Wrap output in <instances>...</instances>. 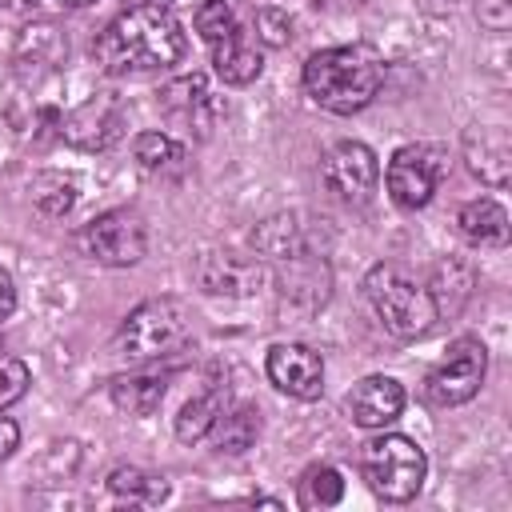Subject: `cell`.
I'll list each match as a JSON object with an SVG mask.
<instances>
[{
    "mask_svg": "<svg viewBox=\"0 0 512 512\" xmlns=\"http://www.w3.org/2000/svg\"><path fill=\"white\" fill-rule=\"evenodd\" d=\"M200 280H204L208 292H252L260 284V268L236 260L232 252H224V256H204Z\"/></svg>",
    "mask_w": 512,
    "mask_h": 512,
    "instance_id": "18",
    "label": "cell"
},
{
    "mask_svg": "<svg viewBox=\"0 0 512 512\" xmlns=\"http://www.w3.org/2000/svg\"><path fill=\"white\" fill-rule=\"evenodd\" d=\"M364 296L376 320L400 340H416L436 324V304L428 288L400 264H376L364 276Z\"/></svg>",
    "mask_w": 512,
    "mask_h": 512,
    "instance_id": "3",
    "label": "cell"
},
{
    "mask_svg": "<svg viewBox=\"0 0 512 512\" xmlns=\"http://www.w3.org/2000/svg\"><path fill=\"white\" fill-rule=\"evenodd\" d=\"M424 472H428L424 448L400 432H384L372 444H364V480L388 504L412 500L424 484Z\"/></svg>",
    "mask_w": 512,
    "mask_h": 512,
    "instance_id": "5",
    "label": "cell"
},
{
    "mask_svg": "<svg viewBox=\"0 0 512 512\" xmlns=\"http://www.w3.org/2000/svg\"><path fill=\"white\" fill-rule=\"evenodd\" d=\"M28 388V364L16 356H0V408L16 404Z\"/></svg>",
    "mask_w": 512,
    "mask_h": 512,
    "instance_id": "27",
    "label": "cell"
},
{
    "mask_svg": "<svg viewBox=\"0 0 512 512\" xmlns=\"http://www.w3.org/2000/svg\"><path fill=\"white\" fill-rule=\"evenodd\" d=\"M484 372H488V352H484V344L472 340V336H460V340H452L448 356L428 372L424 396H428L432 404H440V408L464 404V400H472V396L480 392Z\"/></svg>",
    "mask_w": 512,
    "mask_h": 512,
    "instance_id": "8",
    "label": "cell"
},
{
    "mask_svg": "<svg viewBox=\"0 0 512 512\" xmlns=\"http://www.w3.org/2000/svg\"><path fill=\"white\" fill-rule=\"evenodd\" d=\"M384 80V64L372 48L360 44H340V48H324L316 56H308L304 64V88L308 96L336 116H352L364 104L376 100Z\"/></svg>",
    "mask_w": 512,
    "mask_h": 512,
    "instance_id": "2",
    "label": "cell"
},
{
    "mask_svg": "<svg viewBox=\"0 0 512 512\" xmlns=\"http://www.w3.org/2000/svg\"><path fill=\"white\" fill-rule=\"evenodd\" d=\"M472 284H476V276H472L468 264H460V260H440V264H436V276H432V288H428V296H432V304H436V320H440V316H456V312L468 304Z\"/></svg>",
    "mask_w": 512,
    "mask_h": 512,
    "instance_id": "17",
    "label": "cell"
},
{
    "mask_svg": "<svg viewBox=\"0 0 512 512\" xmlns=\"http://www.w3.org/2000/svg\"><path fill=\"white\" fill-rule=\"evenodd\" d=\"M108 488L112 496L128 500V504H160L168 496V484L160 476H148L144 468H132V464H120L108 472Z\"/></svg>",
    "mask_w": 512,
    "mask_h": 512,
    "instance_id": "20",
    "label": "cell"
},
{
    "mask_svg": "<svg viewBox=\"0 0 512 512\" xmlns=\"http://www.w3.org/2000/svg\"><path fill=\"white\" fill-rule=\"evenodd\" d=\"M196 32L204 44H220L228 40L232 32H240V16H236V4L232 0H204L196 8Z\"/></svg>",
    "mask_w": 512,
    "mask_h": 512,
    "instance_id": "23",
    "label": "cell"
},
{
    "mask_svg": "<svg viewBox=\"0 0 512 512\" xmlns=\"http://www.w3.org/2000/svg\"><path fill=\"white\" fill-rule=\"evenodd\" d=\"M60 4H68V8H88V4H96V0H60Z\"/></svg>",
    "mask_w": 512,
    "mask_h": 512,
    "instance_id": "31",
    "label": "cell"
},
{
    "mask_svg": "<svg viewBox=\"0 0 512 512\" xmlns=\"http://www.w3.org/2000/svg\"><path fill=\"white\" fill-rule=\"evenodd\" d=\"M0 4H8V0H0Z\"/></svg>",
    "mask_w": 512,
    "mask_h": 512,
    "instance_id": "32",
    "label": "cell"
},
{
    "mask_svg": "<svg viewBox=\"0 0 512 512\" xmlns=\"http://www.w3.org/2000/svg\"><path fill=\"white\" fill-rule=\"evenodd\" d=\"M264 368H268V380L296 400H316L324 392V360L308 344H276Z\"/></svg>",
    "mask_w": 512,
    "mask_h": 512,
    "instance_id": "11",
    "label": "cell"
},
{
    "mask_svg": "<svg viewBox=\"0 0 512 512\" xmlns=\"http://www.w3.org/2000/svg\"><path fill=\"white\" fill-rule=\"evenodd\" d=\"M212 68H216V76L224 84H236L240 88V84H252L260 76L264 56H260V48L244 32H232L228 40L212 44Z\"/></svg>",
    "mask_w": 512,
    "mask_h": 512,
    "instance_id": "16",
    "label": "cell"
},
{
    "mask_svg": "<svg viewBox=\"0 0 512 512\" xmlns=\"http://www.w3.org/2000/svg\"><path fill=\"white\" fill-rule=\"evenodd\" d=\"M320 172H324V184L340 200H368L376 180H380L376 152L368 144H360V140H340L336 148H328Z\"/></svg>",
    "mask_w": 512,
    "mask_h": 512,
    "instance_id": "9",
    "label": "cell"
},
{
    "mask_svg": "<svg viewBox=\"0 0 512 512\" xmlns=\"http://www.w3.org/2000/svg\"><path fill=\"white\" fill-rule=\"evenodd\" d=\"M216 432H220V452H244L260 432V416H256V408L220 412L216 416Z\"/></svg>",
    "mask_w": 512,
    "mask_h": 512,
    "instance_id": "24",
    "label": "cell"
},
{
    "mask_svg": "<svg viewBox=\"0 0 512 512\" xmlns=\"http://www.w3.org/2000/svg\"><path fill=\"white\" fill-rule=\"evenodd\" d=\"M132 156H136V164H140L144 172H152V176L176 172V168L184 164V148H180L172 136H164V132H140V136L132 140Z\"/></svg>",
    "mask_w": 512,
    "mask_h": 512,
    "instance_id": "21",
    "label": "cell"
},
{
    "mask_svg": "<svg viewBox=\"0 0 512 512\" xmlns=\"http://www.w3.org/2000/svg\"><path fill=\"white\" fill-rule=\"evenodd\" d=\"M256 32H260V40L268 48H280V44L292 40V20L284 12H276V8H260L256 12Z\"/></svg>",
    "mask_w": 512,
    "mask_h": 512,
    "instance_id": "28",
    "label": "cell"
},
{
    "mask_svg": "<svg viewBox=\"0 0 512 512\" xmlns=\"http://www.w3.org/2000/svg\"><path fill=\"white\" fill-rule=\"evenodd\" d=\"M80 252L92 256L96 264H108V268H128V264H140L144 252H148V228L140 220V212L132 208H112L96 220H88L76 236Z\"/></svg>",
    "mask_w": 512,
    "mask_h": 512,
    "instance_id": "6",
    "label": "cell"
},
{
    "mask_svg": "<svg viewBox=\"0 0 512 512\" xmlns=\"http://www.w3.org/2000/svg\"><path fill=\"white\" fill-rule=\"evenodd\" d=\"M340 496H344V476L336 472V468H312L308 472V500L312 504H340Z\"/></svg>",
    "mask_w": 512,
    "mask_h": 512,
    "instance_id": "26",
    "label": "cell"
},
{
    "mask_svg": "<svg viewBox=\"0 0 512 512\" xmlns=\"http://www.w3.org/2000/svg\"><path fill=\"white\" fill-rule=\"evenodd\" d=\"M460 224V236L476 248H504L508 244V212L504 204H496L492 196H480V200H468L456 216Z\"/></svg>",
    "mask_w": 512,
    "mask_h": 512,
    "instance_id": "14",
    "label": "cell"
},
{
    "mask_svg": "<svg viewBox=\"0 0 512 512\" xmlns=\"http://www.w3.org/2000/svg\"><path fill=\"white\" fill-rule=\"evenodd\" d=\"M12 308H16V284H12L8 268H0V320L12 316Z\"/></svg>",
    "mask_w": 512,
    "mask_h": 512,
    "instance_id": "30",
    "label": "cell"
},
{
    "mask_svg": "<svg viewBox=\"0 0 512 512\" xmlns=\"http://www.w3.org/2000/svg\"><path fill=\"white\" fill-rule=\"evenodd\" d=\"M348 412L360 428H384L404 412V388L392 376H364L348 392Z\"/></svg>",
    "mask_w": 512,
    "mask_h": 512,
    "instance_id": "12",
    "label": "cell"
},
{
    "mask_svg": "<svg viewBox=\"0 0 512 512\" xmlns=\"http://www.w3.org/2000/svg\"><path fill=\"white\" fill-rule=\"evenodd\" d=\"M224 412V392L212 384V388H204L200 396H192L184 408H180V416H176V440H184V444H196V440H204L212 428H216V416Z\"/></svg>",
    "mask_w": 512,
    "mask_h": 512,
    "instance_id": "19",
    "label": "cell"
},
{
    "mask_svg": "<svg viewBox=\"0 0 512 512\" xmlns=\"http://www.w3.org/2000/svg\"><path fill=\"white\" fill-rule=\"evenodd\" d=\"M168 372H128L112 380V404L128 416H152L164 404Z\"/></svg>",
    "mask_w": 512,
    "mask_h": 512,
    "instance_id": "15",
    "label": "cell"
},
{
    "mask_svg": "<svg viewBox=\"0 0 512 512\" xmlns=\"http://www.w3.org/2000/svg\"><path fill=\"white\" fill-rule=\"evenodd\" d=\"M16 448H20V428H16V420L0 416V460H8Z\"/></svg>",
    "mask_w": 512,
    "mask_h": 512,
    "instance_id": "29",
    "label": "cell"
},
{
    "mask_svg": "<svg viewBox=\"0 0 512 512\" xmlns=\"http://www.w3.org/2000/svg\"><path fill=\"white\" fill-rule=\"evenodd\" d=\"M188 52V36L180 20L160 4H136L120 12L96 40V60L104 72H156L180 64Z\"/></svg>",
    "mask_w": 512,
    "mask_h": 512,
    "instance_id": "1",
    "label": "cell"
},
{
    "mask_svg": "<svg viewBox=\"0 0 512 512\" xmlns=\"http://www.w3.org/2000/svg\"><path fill=\"white\" fill-rule=\"evenodd\" d=\"M32 200L44 216H64L76 204V180L60 176V172H44L32 180Z\"/></svg>",
    "mask_w": 512,
    "mask_h": 512,
    "instance_id": "22",
    "label": "cell"
},
{
    "mask_svg": "<svg viewBox=\"0 0 512 512\" xmlns=\"http://www.w3.org/2000/svg\"><path fill=\"white\" fill-rule=\"evenodd\" d=\"M164 104L196 120V116H200V108H204V104H212V96H208V84H204V76H184V80L168 84V88H164Z\"/></svg>",
    "mask_w": 512,
    "mask_h": 512,
    "instance_id": "25",
    "label": "cell"
},
{
    "mask_svg": "<svg viewBox=\"0 0 512 512\" xmlns=\"http://www.w3.org/2000/svg\"><path fill=\"white\" fill-rule=\"evenodd\" d=\"M464 160L468 168L492 184V188H504L508 184V172H512V152H508V136L500 128H468L464 136Z\"/></svg>",
    "mask_w": 512,
    "mask_h": 512,
    "instance_id": "13",
    "label": "cell"
},
{
    "mask_svg": "<svg viewBox=\"0 0 512 512\" xmlns=\"http://www.w3.org/2000/svg\"><path fill=\"white\" fill-rule=\"evenodd\" d=\"M444 172H448L444 148H436V144H404V148H396V156L388 160V172H384L388 196L400 208H424L436 196Z\"/></svg>",
    "mask_w": 512,
    "mask_h": 512,
    "instance_id": "7",
    "label": "cell"
},
{
    "mask_svg": "<svg viewBox=\"0 0 512 512\" xmlns=\"http://www.w3.org/2000/svg\"><path fill=\"white\" fill-rule=\"evenodd\" d=\"M124 128V108L116 92H96L84 104H76L68 116H60V136L76 148H108Z\"/></svg>",
    "mask_w": 512,
    "mask_h": 512,
    "instance_id": "10",
    "label": "cell"
},
{
    "mask_svg": "<svg viewBox=\"0 0 512 512\" xmlns=\"http://www.w3.org/2000/svg\"><path fill=\"white\" fill-rule=\"evenodd\" d=\"M188 336H192L188 304L176 296H156V300H144L128 312V320L120 324L116 348L128 360H160V356L184 348Z\"/></svg>",
    "mask_w": 512,
    "mask_h": 512,
    "instance_id": "4",
    "label": "cell"
}]
</instances>
